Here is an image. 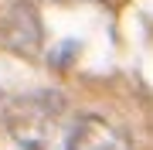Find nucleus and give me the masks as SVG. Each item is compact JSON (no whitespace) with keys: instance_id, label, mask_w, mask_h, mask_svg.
Instances as JSON below:
<instances>
[{"instance_id":"nucleus-1","label":"nucleus","mask_w":153,"mask_h":150,"mask_svg":"<svg viewBox=\"0 0 153 150\" xmlns=\"http://www.w3.org/2000/svg\"><path fill=\"white\" fill-rule=\"evenodd\" d=\"M65 150H129V140H126L112 123H105L99 116H85L68 133Z\"/></svg>"},{"instance_id":"nucleus-2","label":"nucleus","mask_w":153,"mask_h":150,"mask_svg":"<svg viewBox=\"0 0 153 150\" xmlns=\"http://www.w3.org/2000/svg\"><path fill=\"white\" fill-rule=\"evenodd\" d=\"M4 41H7L14 51H34V48H38V41H41V24H38L34 7H27V4L14 7V14L7 17V24H4Z\"/></svg>"}]
</instances>
